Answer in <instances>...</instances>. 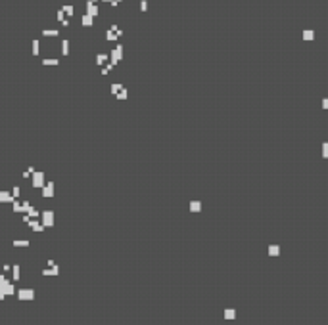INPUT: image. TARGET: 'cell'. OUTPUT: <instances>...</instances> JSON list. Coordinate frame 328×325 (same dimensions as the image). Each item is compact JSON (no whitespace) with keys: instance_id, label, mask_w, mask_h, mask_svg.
<instances>
[{"instance_id":"1","label":"cell","mask_w":328,"mask_h":325,"mask_svg":"<svg viewBox=\"0 0 328 325\" xmlns=\"http://www.w3.org/2000/svg\"><path fill=\"white\" fill-rule=\"evenodd\" d=\"M44 172L42 170H33V174H31V184H33L35 189H40L44 186Z\"/></svg>"},{"instance_id":"2","label":"cell","mask_w":328,"mask_h":325,"mask_svg":"<svg viewBox=\"0 0 328 325\" xmlns=\"http://www.w3.org/2000/svg\"><path fill=\"white\" fill-rule=\"evenodd\" d=\"M39 218H40V224H42L44 228H52L54 226V212H52V210H42Z\"/></svg>"},{"instance_id":"3","label":"cell","mask_w":328,"mask_h":325,"mask_svg":"<svg viewBox=\"0 0 328 325\" xmlns=\"http://www.w3.org/2000/svg\"><path fill=\"white\" fill-rule=\"evenodd\" d=\"M121 59H123V46H121V44H117V46L111 50V54H109V61H111L113 65H117Z\"/></svg>"},{"instance_id":"4","label":"cell","mask_w":328,"mask_h":325,"mask_svg":"<svg viewBox=\"0 0 328 325\" xmlns=\"http://www.w3.org/2000/svg\"><path fill=\"white\" fill-rule=\"evenodd\" d=\"M40 193H42L44 199L54 197V182H44V186L40 188Z\"/></svg>"},{"instance_id":"5","label":"cell","mask_w":328,"mask_h":325,"mask_svg":"<svg viewBox=\"0 0 328 325\" xmlns=\"http://www.w3.org/2000/svg\"><path fill=\"white\" fill-rule=\"evenodd\" d=\"M17 296H19V300H33L35 291L33 289H21V291H17Z\"/></svg>"},{"instance_id":"6","label":"cell","mask_w":328,"mask_h":325,"mask_svg":"<svg viewBox=\"0 0 328 325\" xmlns=\"http://www.w3.org/2000/svg\"><path fill=\"white\" fill-rule=\"evenodd\" d=\"M87 14L90 15V17H96V15L100 14V8H98V4H92L90 0L87 2Z\"/></svg>"},{"instance_id":"7","label":"cell","mask_w":328,"mask_h":325,"mask_svg":"<svg viewBox=\"0 0 328 325\" xmlns=\"http://www.w3.org/2000/svg\"><path fill=\"white\" fill-rule=\"evenodd\" d=\"M81 25L83 27H92L94 25V17H90L88 14H84L83 17H81Z\"/></svg>"},{"instance_id":"8","label":"cell","mask_w":328,"mask_h":325,"mask_svg":"<svg viewBox=\"0 0 328 325\" xmlns=\"http://www.w3.org/2000/svg\"><path fill=\"white\" fill-rule=\"evenodd\" d=\"M109 59V56L108 54H104V52H100V54H96V65H98V67H102L104 63H106Z\"/></svg>"},{"instance_id":"9","label":"cell","mask_w":328,"mask_h":325,"mask_svg":"<svg viewBox=\"0 0 328 325\" xmlns=\"http://www.w3.org/2000/svg\"><path fill=\"white\" fill-rule=\"evenodd\" d=\"M14 201V197H12V193L10 191H0V203H12Z\"/></svg>"},{"instance_id":"10","label":"cell","mask_w":328,"mask_h":325,"mask_svg":"<svg viewBox=\"0 0 328 325\" xmlns=\"http://www.w3.org/2000/svg\"><path fill=\"white\" fill-rule=\"evenodd\" d=\"M62 12L67 15V17H73V14H75V8H73L71 4H65V6H62Z\"/></svg>"},{"instance_id":"11","label":"cell","mask_w":328,"mask_h":325,"mask_svg":"<svg viewBox=\"0 0 328 325\" xmlns=\"http://www.w3.org/2000/svg\"><path fill=\"white\" fill-rule=\"evenodd\" d=\"M115 98H117V100H127V98H129V92H127V88H125V86H121V90H119V92H117V94H115Z\"/></svg>"},{"instance_id":"12","label":"cell","mask_w":328,"mask_h":325,"mask_svg":"<svg viewBox=\"0 0 328 325\" xmlns=\"http://www.w3.org/2000/svg\"><path fill=\"white\" fill-rule=\"evenodd\" d=\"M62 54L63 56H69V40H67V38L62 40Z\"/></svg>"},{"instance_id":"13","label":"cell","mask_w":328,"mask_h":325,"mask_svg":"<svg viewBox=\"0 0 328 325\" xmlns=\"http://www.w3.org/2000/svg\"><path fill=\"white\" fill-rule=\"evenodd\" d=\"M190 210H192V212H200L201 210V203L200 201H190Z\"/></svg>"},{"instance_id":"14","label":"cell","mask_w":328,"mask_h":325,"mask_svg":"<svg viewBox=\"0 0 328 325\" xmlns=\"http://www.w3.org/2000/svg\"><path fill=\"white\" fill-rule=\"evenodd\" d=\"M31 46H33V50H31V52H33V56H39L40 54V42L35 38L33 42H31Z\"/></svg>"},{"instance_id":"15","label":"cell","mask_w":328,"mask_h":325,"mask_svg":"<svg viewBox=\"0 0 328 325\" xmlns=\"http://www.w3.org/2000/svg\"><path fill=\"white\" fill-rule=\"evenodd\" d=\"M25 214H27V216H29V218H39V216H40V210H36L35 207H31V209L27 210Z\"/></svg>"},{"instance_id":"16","label":"cell","mask_w":328,"mask_h":325,"mask_svg":"<svg viewBox=\"0 0 328 325\" xmlns=\"http://www.w3.org/2000/svg\"><path fill=\"white\" fill-rule=\"evenodd\" d=\"M303 40H315V31L305 29L303 31Z\"/></svg>"},{"instance_id":"17","label":"cell","mask_w":328,"mask_h":325,"mask_svg":"<svg viewBox=\"0 0 328 325\" xmlns=\"http://www.w3.org/2000/svg\"><path fill=\"white\" fill-rule=\"evenodd\" d=\"M269 254L271 256H278V254H280V247L278 245H271L269 247Z\"/></svg>"},{"instance_id":"18","label":"cell","mask_w":328,"mask_h":325,"mask_svg":"<svg viewBox=\"0 0 328 325\" xmlns=\"http://www.w3.org/2000/svg\"><path fill=\"white\" fill-rule=\"evenodd\" d=\"M60 35V31H56V29H44L42 31V36H52V38H54V36H58Z\"/></svg>"},{"instance_id":"19","label":"cell","mask_w":328,"mask_h":325,"mask_svg":"<svg viewBox=\"0 0 328 325\" xmlns=\"http://www.w3.org/2000/svg\"><path fill=\"white\" fill-rule=\"evenodd\" d=\"M40 63H42V65H46V67H50V65H60V61H58L56 58H52V59H48V58H46V59H42Z\"/></svg>"},{"instance_id":"20","label":"cell","mask_w":328,"mask_h":325,"mask_svg":"<svg viewBox=\"0 0 328 325\" xmlns=\"http://www.w3.org/2000/svg\"><path fill=\"white\" fill-rule=\"evenodd\" d=\"M225 318L226 319H234V318H236V310H232V308L225 310Z\"/></svg>"},{"instance_id":"21","label":"cell","mask_w":328,"mask_h":325,"mask_svg":"<svg viewBox=\"0 0 328 325\" xmlns=\"http://www.w3.org/2000/svg\"><path fill=\"white\" fill-rule=\"evenodd\" d=\"M10 193H12V197H14V199H17L19 195H21V188H19V186H14Z\"/></svg>"},{"instance_id":"22","label":"cell","mask_w":328,"mask_h":325,"mask_svg":"<svg viewBox=\"0 0 328 325\" xmlns=\"http://www.w3.org/2000/svg\"><path fill=\"white\" fill-rule=\"evenodd\" d=\"M121 86H123V84H119V82H113V84H111V86H109V90H111V94H113V96H115V94H117V92H119V90H121Z\"/></svg>"},{"instance_id":"23","label":"cell","mask_w":328,"mask_h":325,"mask_svg":"<svg viewBox=\"0 0 328 325\" xmlns=\"http://www.w3.org/2000/svg\"><path fill=\"white\" fill-rule=\"evenodd\" d=\"M106 40L108 42H113V40H117V35L113 31H106Z\"/></svg>"},{"instance_id":"24","label":"cell","mask_w":328,"mask_h":325,"mask_svg":"<svg viewBox=\"0 0 328 325\" xmlns=\"http://www.w3.org/2000/svg\"><path fill=\"white\" fill-rule=\"evenodd\" d=\"M14 247H29V241H27V239H21V241H19V239H15V241H14Z\"/></svg>"},{"instance_id":"25","label":"cell","mask_w":328,"mask_h":325,"mask_svg":"<svg viewBox=\"0 0 328 325\" xmlns=\"http://www.w3.org/2000/svg\"><path fill=\"white\" fill-rule=\"evenodd\" d=\"M12 209H14V212H21V203L14 199V201H12Z\"/></svg>"},{"instance_id":"26","label":"cell","mask_w":328,"mask_h":325,"mask_svg":"<svg viewBox=\"0 0 328 325\" xmlns=\"http://www.w3.org/2000/svg\"><path fill=\"white\" fill-rule=\"evenodd\" d=\"M12 272H14V279L17 281V279L21 277V274H19V266H12Z\"/></svg>"},{"instance_id":"27","label":"cell","mask_w":328,"mask_h":325,"mask_svg":"<svg viewBox=\"0 0 328 325\" xmlns=\"http://www.w3.org/2000/svg\"><path fill=\"white\" fill-rule=\"evenodd\" d=\"M322 159H328V142H322Z\"/></svg>"},{"instance_id":"28","label":"cell","mask_w":328,"mask_h":325,"mask_svg":"<svg viewBox=\"0 0 328 325\" xmlns=\"http://www.w3.org/2000/svg\"><path fill=\"white\" fill-rule=\"evenodd\" d=\"M29 209H31V203H29V201H23V203H21V212L25 214Z\"/></svg>"},{"instance_id":"29","label":"cell","mask_w":328,"mask_h":325,"mask_svg":"<svg viewBox=\"0 0 328 325\" xmlns=\"http://www.w3.org/2000/svg\"><path fill=\"white\" fill-rule=\"evenodd\" d=\"M148 10V0H140V12Z\"/></svg>"},{"instance_id":"30","label":"cell","mask_w":328,"mask_h":325,"mask_svg":"<svg viewBox=\"0 0 328 325\" xmlns=\"http://www.w3.org/2000/svg\"><path fill=\"white\" fill-rule=\"evenodd\" d=\"M56 19H58V21H62V19H65V14H63L62 10H58V14H56Z\"/></svg>"},{"instance_id":"31","label":"cell","mask_w":328,"mask_h":325,"mask_svg":"<svg viewBox=\"0 0 328 325\" xmlns=\"http://www.w3.org/2000/svg\"><path fill=\"white\" fill-rule=\"evenodd\" d=\"M2 270H4V274H6V272H10V270H12V266H10V264H4Z\"/></svg>"},{"instance_id":"32","label":"cell","mask_w":328,"mask_h":325,"mask_svg":"<svg viewBox=\"0 0 328 325\" xmlns=\"http://www.w3.org/2000/svg\"><path fill=\"white\" fill-rule=\"evenodd\" d=\"M322 109H328V100H326V98L322 100Z\"/></svg>"},{"instance_id":"33","label":"cell","mask_w":328,"mask_h":325,"mask_svg":"<svg viewBox=\"0 0 328 325\" xmlns=\"http://www.w3.org/2000/svg\"><path fill=\"white\" fill-rule=\"evenodd\" d=\"M62 25L63 27H69V19H62Z\"/></svg>"},{"instance_id":"34","label":"cell","mask_w":328,"mask_h":325,"mask_svg":"<svg viewBox=\"0 0 328 325\" xmlns=\"http://www.w3.org/2000/svg\"><path fill=\"white\" fill-rule=\"evenodd\" d=\"M108 73H109V69L106 67V65H104V67H102V75H108Z\"/></svg>"},{"instance_id":"35","label":"cell","mask_w":328,"mask_h":325,"mask_svg":"<svg viewBox=\"0 0 328 325\" xmlns=\"http://www.w3.org/2000/svg\"><path fill=\"white\" fill-rule=\"evenodd\" d=\"M4 281H6V277H4V275H2V274H0V285H2V283H4Z\"/></svg>"},{"instance_id":"36","label":"cell","mask_w":328,"mask_h":325,"mask_svg":"<svg viewBox=\"0 0 328 325\" xmlns=\"http://www.w3.org/2000/svg\"><path fill=\"white\" fill-rule=\"evenodd\" d=\"M90 2H92V4H98V0H90Z\"/></svg>"},{"instance_id":"37","label":"cell","mask_w":328,"mask_h":325,"mask_svg":"<svg viewBox=\"0 0 328 325\" xmlns=\"http://www.w3.org/2000/svg\"><path fill=\"white\" fill-rule=\"evenodd\" d=\"M102 2H109V0H102Z\"/></svg>"}]
</instances>
